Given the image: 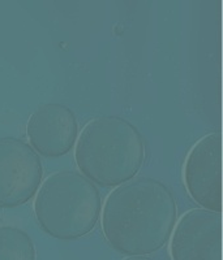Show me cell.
Listing matches in <instances>:
<instances>
[{"mask_svg":"<svg viewBox=\"0 0 223 260\" xmlns=\"http://www.w3.org/2000/svg\"><path fill=\"white\" fill-rule=\"evenodd\" d=\"M176 221L173 192L159 181L136 177L122 183L104 202L102 229L120 254L148 255L164 246Z\"/></svg>","mask_w":223,"mask_h":260,"instance_id":"1","label":"cell"},{"mask_svg":"<svg viewBox=\"0 0 223 260\" xmlns=\"http://www.w3.org/2000/svg\"><path fill=\"white\" fill-rule=\"evenodd\" d=\"M145 159L143 136L119 116H98L81 130L74 160L82 175L101 186L132 180Z\"/></svg>","mask_w":223,"mask_h":260,"instance_id":"2","label":"cell"},{"mask_svg":"<svg viewBox=\"0 0 223 260\" xmlns=\"http://www.w3.org/2000/svg\"><path fill=\"white\" fill-rule=\"evenodd\" d=\"M101 195L94 182L74 171L51 175L34 199L41 228L63 241L77 240L94 229L101 213Z\"/></svg>","mask_w":223,"mask_h":260,"instance_id":"3","label":"cell"},{"mask_svg":"<svg viewBox=\"0 0 223 260\" xmlns=\"http://www.w3.org/2000/svg\"><path fill=\"white\" fill-rule=\"evenodd\" d=\"M43 169L39 156L22 139L0 138V208H13L33 198Z\"/></svg>","mask_w":223,"mask_h":260,"instance_id":"4","label":"cell"},{"mask_svg":"<svg viewBox=\"0 0 223 260\" xmlns=\"http://www.w3.org/2000/svg\"><path fill=\"white\" fill-rule=\"evenodd\" d=\"M188 192L204 210H222V137L214 132L201 138L188 154L184 166Z\"/></svg>","mask_w":223,"mask_h":260,"instance_id":"5","label":"cell"},{"mask_svg":"<svg viewBox=\"0 0 223 260\" xmlns=\"http://www.w3.org/2000/svg\"><path fill=\"white\" fill-rule=\"evenodd\" d=\"M170 254L173 260H222V216L194 208L179 219L173 229Z\"/></svg>","mask_w":223,"mask_h":260,"instance_id":"6","label":"cell"},{"mask_svg":"<svg viewBox=\"0 0 223 260\" xmlns=\"http://www.w3.org/2000/svg\"><path fill=\"white\" fill-rule=\"evenodd\" d=\"M78 125L73 111L64 104L39 107L27 122L26 133L33 150L46 157H59L72 150Z\"/></svg>","mask_w":223,"mask_h":260,"instance_id":"7","label":"cell"},{"mask_svg":"<svg viewBox=\"0 0 223 260\" xmlns=\"http://www.w3.org/2000/svg\"><path fill=\"white\" fill-rule=\"evenodd\" d=\"M0 260H36L29 234L20 228L0 226Z\"/></svg>","mask_w":223,"mask_h":260,"instance_id":"8","label":"cell"},{"mask_svg":"<svg viewBox=\"0 0 223 260\" xmlns=\"http://www.w3.org/2000/svg\"><path fill=\"white\" fill-rule=\"evenodd\" d=\"M124 260H157V259H154V257L148 256V255H136V256L125 257Z\"/></svg>","mask_w":223,"mask_h":260,"instance_id":"9","label":"cell"}]
</instances>
